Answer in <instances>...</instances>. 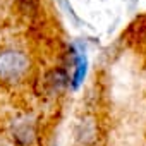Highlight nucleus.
I'll return each mask as SVG.
<instances>
[{
    "label": "nucleus",
    "mask_w": 146,
    "mask_h": 146,
    "mask_svg": "<svg viewBox=\"0 0 146 146\" xmlns=\"http://www.w3.org/2000/svg\"><path fill=\"white\" fill-rule=\"evenodd\" d=\"M17 9L21 14L28 17H35L40 12L41 4H40V0H17Z\"/></svg>",
    "instance_id": "obj_6"
},
{
    "label": "nucleus",
    "mask_w": 146,
    "mask_h": 146,
    "mask_svg": "<svg viewBox=\"0 0 146 146\" xmlns=\"http://www.w3.org/2000/svg\"><path fill=\"white\" fill-rule=\"evenodd\" d=\"M69 74L64 67H55L48 70L43 78V88L48 95H60L67 86H69Z\"/></svg>",
    "instance_id": "obj_3"
},
{
    "label": "nucleus",
    "mask_w": 146,
    "mask_h": 146,
    "mask_svg": "<svg viewBox=\"0 0 146 146\" xmlns=\"http://www.w3.org/2000/svg\"><path fill=\"white\" fill-rule=\"evenodd\" d=\"M100 122L95 115L86 113L83 115L74 127V139L79 146H96L100 139Z\"/></svg>",
    "instance_id": "obj_2"
},
{
    "label": "nucleus",
    "mask_w": 146,
    "mask_h": 146,
    "mask_svg": "<svg viewBox=\"0 0 146 146\" xmlns=\"http://www.w3.org/2000/svg\"><path fill=\"white\" fill-rule=\"evenodd\" d=\"M29 70V58L24 52L7 48L0 52V79L5 83L21 81Z\"/></svg>",
    "instance_id": "obj_1"
},
{
    "label": "nucleus",
    "mask_w": 146,
    "mask_h": 146,
    "mask_svg": "<svg viewBox=\"0 0 146 146\" xmlns=\"http://www.w3.org/2000/svg\"><path fill=\"white\" fill-rule=\"evenodd\" d=\"M70 58H72V65H74V70H72V78L69 81L72 90H78L84 78H86V72H88V58L84 55V52L78 50L74 45L70 46Z\"/></svg>",
    "instance_id": "obj_4"
},
{
    "label": "nucleus",
    "mask_w": 146,
    "mask_h": 146,
    "mask_svg": "<svg viewBox=\"0 0 146 146\" xmlns=\"http://www.w3.org/2000/svg\"><path fill=\"white\" fill-rule=\"evenodd\" d=\"M12 139L17 146H31L36 139L35 122H31L29 119L17 120L12 125Z\"/></svg>",
    "instance_id": "obj_5"
}]
</instances>
